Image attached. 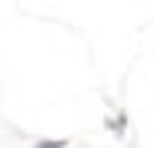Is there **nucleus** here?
<instances>
[{
	"instance_id": "1",
	"label": "nucleus",
	"mask_w": 154,
	"mask_h": 148,
	"mask_svg": "<svg viewBox=\"0 0 154 148\" xmlns=\"http://www.w3.org/2000/svg\"><path fill=\"white\" fill-rule=\"evenodd\" d=\"M104 125H107V128H111V131H114L117 138H124V131H127V118H124V111H121V114H114V118H107Z\"/></svg>"
},
{
	"instance_id": "2",
	"label": "nucleus",
	"mask_w": 154,
	"mask_h": 148,
	"mask_svg": "<svg viewBox=\"0 0 154 148\" xmlns=\"http://www.w3.org/2000/svg\"><path fill=\"white\" fill-rule=\"evenodd\" d=\"M34 148H67V138H40L34 141Z\"/></svg>"
}]
</instances>
